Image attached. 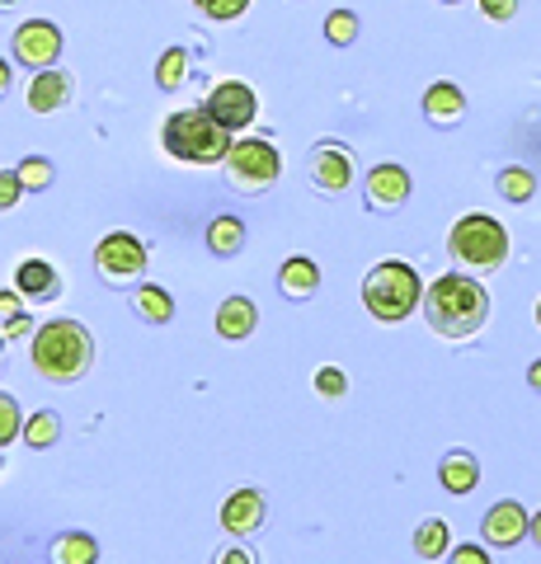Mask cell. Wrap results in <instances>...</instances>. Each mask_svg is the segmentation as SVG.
Listing matches in <instances>:
<instances>
[{
  "label": "cell",
  "instance_id": "1",
  "mask_svg": "<svg viewBox=\"0 0 541 564\" xmlns=\"http://www.w3.org/2000/svg\"><path fill=\"white\" fill-rule=\"evenodd\" d=\"M424 315H429V329L443 334V339H470L490 321V292L466 273H443L429 282Z\"/></svg>",
  "mask_w": 541,
  "mask_h": 564
},
{
  "label": "cell",
  "instance_id": "2",
  "mask_svg": "<svg viewBox=\"0 0 541 564\" xmlns=\"http://www.w3.org/2000/svg\"><path fill=\"white\" fill-rule=\"evenodd\" d=\"M90 358H95V339L80 321H47L33 334V367L57 386L80 381L90 372Z\"/></svg>",
  "mask_w": 541,
  "mask_h": 564
},
{
  "label": "cell",
  "instance_id": "3",
  "mask_svg": "<svg viewBox=\"0 0 541 564\" xmlns=\"http://www.w3.org/2000/svg\"><path fill=\"white\" fill-rule=\"evenodd\" d=\"M161 147H165V155H174V161L221 165L226 151H231V128H221L207 109H180V113L165 118Z\"/></svg>",
  "mask_w": 541,
  "mask_h": 564
},
{
  "label": "cell",
  "instance_id": "4",
  "mask_svg": "<svg viewBox=\"0 0 541 564\" xmlns=\"http://www.w3.org/2000/svg\"><path fill=\"white\" fill-rule=\"evenodd\" d=\"M363 306H368L372 321L400 325V321L414 315V306H424V282H419V273L410 269V263L387 259L363 278Z\"/></svg>",
  "mask_w": 541,
  "mask_h": 564
},
{
  "label": "cell",
  "instance_id": "5",
  "mask_svg": "<svg viewBox=\"0 0 541 564\" xmlns=\"http://www.w3.org/2000/svg\"><path fill=\"white\" fill-rule=\"evenodd\" d=\"M447 250H452L457 263H466V269L495 273L499 263L509 259V231H504L495 217H485V212H466V217L452 226Z\"/></svg>",
  "mask_w": 541,
  "mask_h": 564
},
{
  "label": "cell",
  "instance_id": "6",
  "mask_svg": "<svg viewBox=\"0 0 541 564\" xmlns=\"http://www.w3.org/2000/svg\"><path fill=\"white\" fill-rule=\"evenodd\" d=\"M221 170L236 193H264L278 174H283V155H278L269 137H240V141H231Z\"/></svg>",
  "mask_w": 541,
  "mask_h": 564
},
{
  "label": "cell",
  "instance_id": "7",
  "mask_svg": "<svg viewBox=\"0 0 541 564\" xmlns=\"http://www.w3.org/2000/svg\"><path fill=\"white\" fill-rule=\"evenodd\" d=\"M147 245L137 240L132 231H109L95 245V273L109 282V288H128L132 278L147 273Z\"/></svg>",
  "mask_w": 541,
  "mask_h": 564
},
{
  "label": "cell",
  "instance_id": "8",
  "mask_svg": "<svg viewBox=\"0 0 541 564\" xmlns=\"http://www.w3.org/2000/svg\"><path fill=\"white\" fill-rule=\"evenodd\" d=\"M62 24H52V20H24L20 29H14V39H10V57L29 66V70H47V66H57L62 57Z\"/></svg>",
  "mask_w": 541,
  "mask_h": 564
},
{
  "label": "cell",
  "instance_id": "9",
  "mask_svg": "<svg viewBox=\"0 0 541 564\" xmlns=\"http://www.w3.org/2000/svg\"><path fill=\"white\" fill-rule=\"evenodd\" d=\"M306 180L316 193H344L348 184H354V151L339 147V141H321V147H311L306 155Z\"/></svg>",
  "mask_w": 541,
  "mask_h": 564
},
{
  "label": "cell",
  "instance_id": "10",
  "mask_svg": "<svg viewBox=\"0 0 541 564\" xmlns=\"http://www.w3.org/2000/svg\"><path fill=\"white\" fill-rule=\"evenodd\" d=\"M203 109L213 113L221 128L240 132V128H250V122L259 118V95H255V85H246V80H221L217 90L207 95Z\"/></svg>",
  "mask_w": 541,
  "mask_h": 564
},
{
  "label": "cell",
  "instance_id": "11",
  "mask_svg": "<svg viewBox=\"0 0 541 564\" xmlns=\"http://www.w3.org/2000/svg\"><path fill=\"white\" fill-rule=\"evenodd\" d=\"M410 188H414L410 170L396 165V161H387V165L368 170V188H363V203H368L372 212H396V207H405Z\"/></svg>",
  "mask_w": 541,
  "mask_h": 564
},
{
  "label": "cell",
  "instance_id": "12",
  "mask_svg": "<svg viewBox=\"0 0 541 564\" xmlns=\"http://www.w3.org/2000/svg\"><path fill=\"white\" fill-rule=\"evenodd\" d=\"M528 527H532L528 508H522L518 499H499L490 513H485L480 536H485V545H499V551H509V545H518L522 536H528Z\"/></svg>",
  "mask_w": 541,
  "mask_h": 564
},
{
  "label": "cell",
  "instance_id": "13",
  "mask_svg": "<svg viewBox=\"0 0 541 564\" xmlns=\"http://www.w3.org/2000/svg\"><path fill=\"white\" fill-rule=\"evenodd\" d=\"M72 90H76V80L66 76V70L57 66H47V70H33V80H29V113H57L72 104Z\"/></svg>",
  "mask_w": 541,
  "mask_h": 564
},
{
  "label": "cell",
  "instance_id": "14",
  "mask_svg": "<svg viewBox=\"0 0 541 564\" xmlns=\"http://www.w3.org/2000/svg\"><path fill=\"white\" fill-rule=\"evenodd\" d=\"M264 513H269L264 494L259 489H236L231 499H226V508H221V527L231 536H255L259 527H264Z\"/></svg>",
  "mask_w": 541,
  "mask_h": 564
},
{
  "label": "cell",
  "instance_id": "15",
  "mask_svg": "<svg viewBox=\"0 0 541 564\" xmlns=\"http://www.w3.org/2000/svg\"><path fill=\"white\" fill-rule=\"evenodd\" d=\"M424 118L433 122V128H457V122L466 118V95L457 80H433L424 90Z\"/></svg>",
  "mask_w": 541,
  "mask_h": 564
},
{
  "label": "cell",
  "instance_id": "16",
  "mask_svg": "<svg viewBox=\"0 0 541 564\" xmlns=\"http://www.w3.org/2000/svg\"><path fill=\"white\" fill-rule=\"evenodd\" d=\"M14 292H24V302H52L62 292V278L47 259H24L14 269Z\"/></svg>",
  "mask_w": 541,
  "mask_h": 564
},
{
  "label": "cell",
  "instance_id": "17",
  "mask_svg": "<svg viewBox=\"0 0 541 564\" xmlns=\"http://www.w3.org/2000/svg\"><path fill=\"white\" fill-rule=\"evenodd\" d=\"M255 325H259V306L250 302V296H226V302L217 306V334L221 339L240 344V339L255 334Z\"/></svg>",
  "mask_w": 541,
  "mask_h": 564
},
{
  "label": "cell",
  "instance_id": "18",
  "mask_svg": "<svg viewBox=\"0 0 541 564\" xmlns=\"http://www.w3.org/2000/svg\"><path fill=\"white\" fill-rule=\"evenodd\" d=\"M316 288H321V269L311 259H302V254H292L283 269H278V292H283L288 302H306Z\"/></svg>",
  "mask_w": 541,
  "mask_h": 564
},
{
  "label": "cell",
  "instance_id": "19",
  "mask_svg": "<svg viewBox=\"0 0 541 564\" xmlns=\"http://www.w3.org/2000/svg\"><path fill=\"white\" fill-rule=\"evenodd\" d=\"M439 480H443L447 494H457V499H462V494H470L480 485V462L470 452H447L443 466H439Z\"/></svg>",
  "mask_w": 541,
  "mask_h": 564
},
{
  "label": "cell",
  "instance_id": "20",
  "mask_svg": "<svg viewBox=\"0 0 541 564\" xmlns=\"http://www.w3.org/2000/svg\"><path fill=\"white\" fill-rule=\"evenodd\" d=\"M132 311L142 315L147 325H165V321H174V296L165 288H155V282H142V288L132 292Z\"/></svg>",
  "mask_w": 541,
  "mask_h": 564
},
{
  "label": "cell",
  "instance_id": "21",
  "mask_svg": "<svg viewBox=\"0 0 541 564\" xmlns=\"http://www.w3.org/2000/svg\"><path fill=\"white\" fill-rule=\"evenodd\" d=\"M99 560V541L90 532H62L52 541V564H95Z\"/></svg>",
  "mask_w": 541,
  "mask_h": 564
},
{
  "label": "cell",
  "instance_id": "22",
  "mask_svg": "<svg viewBox=\"0 0 541 564\" xmlns=\"http://www.w3.org/2000/svg\"><path fill=\"white\" fill-rule=\"evenodd\" d=\"M240 245H246V221L240 217H217L213 226H207V250H213L217 259H231Z\"/></svg>",
  "mask_w": 541,
  "mask_h": 564
},
{
  "label": "cell",
  "instance_id": "23",
  "mask_svg": "<svg viewBox=\"0 0 541 564\" xmlns=\"http://www.w3.org/2000/svg\"><path fill=\"white\" fill-rule=\"evenodd\" d=\"M447 545H452V532H447L443 518H429V522L414 527V555L419 560H443Z\"/></svg>",
  "mask_w": 541,
  "mask_h": 564
},
{
  "label": "cell",
  "instance_id": "24",
  "mask_svg": "<svg viewBox=\"0 0 541 564\" xmlns=\"http://www.w3.org/2000/svg\"><path fill=\"white\" fill-rule=\"evenodd\" d=\"M495 188H499V198H504V203H528L532 193H537V174H532V170H522V165H509V170H499Z\"/></svg>",
  "mask_w": 541,
  "mask_h": 564
},
{
  "label": "cell",
  "instance_id": "25",
  "mask_svg": "<svg viewBox=\"0 0 541 564\" xmlns=\"http://www.w3.org/2000/svg\"><path fill=\"white\" fill-rule=\"evenodd\" d=\"M184 80H188V52L184 47H165L161 62H155V85H161V90H180Z\"/></svg>",
  "mask_w": 541,
  "mask_h": 564
},
{
  "label": "cell",
  "instance_id": "26",
  "mask_svg": "<svg viewBox=\"0 0 541 564\" xmlns=\"http://www.w3.org/2000/svg\"><path fill=\"white\" fill-rule=\"evenodd\" d=\"M62 437V419L52 414V410H39V414H29V423H24V443L33 447V452H43V447H52Z\"/></svg>",
  "mask_w": 541,
  "mask_h": 564
},
{
  "label": "cell",
  "instance_id": "27",
  "mask_svg": "<svg viewBox=\"0 0 541 564\" xmlns=\"http://www.w3.org/2000/svg\"><path fill=\"white\" fill-rule=\"evenodd\" d=\"M325 43H329V47L358 43V14H354V10H329V14H325Z\"/></svg>",
  "mask_w": 541,
  "mask_h": 564
},
{
  "label": "cell",
  "instance_id": "28",
  "mask_svg": "<svg viewBox=\"0 0 541 564\" xmlns=\"http://www.w3.org/2000/svg\"><path fill=\"white\" fill-rule=\"evenodd\" d=\"M14 170H20V180H24L29 193H43L52 184V161H47V155H24Z\"/></svg>",
  "mask_w": 541,
  "mask_h": 564
},
{
  "label": "cell",
  "instance_id": "29",
  "mask_svg": "<svg viewBox=\"0 0 541 564\" xmlns=\"http://www.w3.org/2000/svg\"><path fill=\"white\" fill-rule=\"evenodd\" d=\"M14 437H24L20 404H14V395H6V391H0V447H10Z\"/></svg>",
  "mask_w": 541,
  "mask_h": 564
},
{
  "label": "cell",
  "instance_id": "30",
  "mask_svg": "<svg viewBox=\"0 0 541 564\" xmlns=\"http://www.w3.org/2000/svg\"><path fill=\"white\" fill-rule=\"evenodd\" d=\"M194 6L207 14V20H217V24H231V20H240V14L250 10V0H194Z\"/></svg>",
  "mask_w": 541,
  "mask_h": 564
},
{
  "label": "cell",
  "instance_id": "31",
  "mask_svg": "<svg viewBox=\"0 0 541 564\" xmlns=\"http://www.w3.org/2000/svg\"><path fill=\"white\" fill-rule=\"evenodd\" d=\"M24 180H20V170H0V212H10V207H20L24 198Z\"/></svg>",
  "mask_w": 541,
  "mask_h": 564
},
{
  "label": "cell",
  "instance_id": "32",
  "mask_svg": "<svg viewBox=\"0 0 541 564\" xmlns=\"http://www.w3.org/2000/svg\"><path fill=\"white\" fill-rule=\"evenodd\" d=\"M316 391H321L325 400H344L348 377L339 372V367H321V372H316Z\"/></svg>",
  "mask_w": 541,
  "mask_h": 564
},
{
  "label": "cell",
  "instance_id": "33",
  "mask_svg": "<svg viewBox=\"0 0 541 564\" xmlns=\"http://www.w3.org/2000/svg\"><path fill=\"white\" fill-rule=\"evenodd\" d=\"M518 6L522 0H480V14L490 24H509V20H518Z\"/></svg>",
  "mask_w": 541,
  "mask_h": 564
},
{
  "label": "cell",
  "instance_id": "34",
  "mask_svg": "<svg viewBox=\"0 0 541 564\" xmlns=\"http://www.w3.org/2000/svg\"><path fill=\"white\" fill-rule=\"evenodd\" d=\"M24 315V292H0V329Z\"/></svg>",
  "mask_w": 541,
  "mask_h": 564
},
{
  "label": "cell",
  "instance_id": "35",
  "mask_svg": "<svg viewBox=\"0 0 541 564\" xmlns=\"http://www.w3.org/2000/svg\"><path fill=\"white\" fill-rule=\"evenodd\" d=\"M447 564H490V551L485 545H457Z\"/></svg>",
  "mask_w": 541,
  "mask_h": 564
},
{
  "label": "cell",
  "instance_id": "36",
  "mask_svg": "<svg viewBox=\"0 0 541 564\" xmlns=\"http://www.w3.org/2000/svg\"><path fill=\"white\" fill-rule=\"evenodd\" d=\"M29 325H33V321H29V311H24L20 321H14V325H6L0 334H6V339H29Z\"/></svg>",
  "mask_w": 541,
  "mask_h": 564
},
{
  "label": "cell",
  "instance_id": "37",
  "mask_svg": "<svg viewBox=\"0 0 541 564\" xmlns=\"http://www.w3.org/2000/svg\"><path fill=\"white\" fill-rule=\"evenodd\" d=\"M221 564H255V560H250V551H240V545H231V551L221 555Z\"/></svg>",
  "mask_w": 541,
  "mask_h": 564
},
{
  "label": "cell",
  "instance_id": "38",
  "mask_svg": "<svg viewBox=\"0 0 541 564\" xmlns=\"http://www.w3.org/2000/svg\"><path fill=\"white\" fill-rule=\"evenodd\" d=\"M6 95H10V62L0 57V99H6Z\"/></svg>",
  "mask_w": 541,
  "mask_h": 564
},
{
  "label": "cell",
  "instance_id": "39",
  "mask_svg": "<svg viewBox=\"0 0 541 564\" xmlns=\"http://www.w3.org/2000/svg\"><path fill=\"white\" fill-rule=\"evenodd\" d=\"M528 386H532V391H537V395H541V358H537V362H532V367H528Z\"/></svg>",
  "mask_w": 541,
  "mask_h": 564
},
{
  "label": "cell",
  "instance_id": "40",
  "mask_svg": "<svg viewBox=\"0 0 541 564\" xmlns=\"http://www.w3.org/2000/svg\"><path fill=\"white\" fill-rule=\"evenodd\" d=\"M528 536H532V545H541V513H532V527H528Z\"/></svg>",
  "mask_w": 541,
  "mask_h": 564
},
{
  "label": "cell",
  "instance_id": "41",
  "mask_svg": "<svg viewBox=\"0 0 541 564\" xmlns=\"http://www.w3.org/2000/svg\"><path fill=\"white\" fill-rule=\"evenodd\" d=\"M0 367H6V334H0Z\"/></svg>",
  "mask_w": 541,
  "mask_h": 564
},
{
  "label": "cell",
  "instance_id": "42",
  "mask_svg": "<svg viewBox=\"0 0 541 564\" xmlns=\"http://www.w3.org/2000/svg\"><path fill=\"white\" fill-rule=\"evenodd\" d=\"M443 6H462V0H443Z\"/></svg>",
  "mask_w": 541,
  "mask_h": 564
},
{
  "label": "cell",
  "instance_id": "43",
  "mask_svg": "<svg viewBox=\"0 0 541 564\" xmlns=\"http://www.w3.org/2000/svg\"><path fill=\"white\" fill-rule=\"evenodd\" d=\"M537 325H541V302H537Z\"/></svg>",
  "mask_w": 541,
  "mask_h": 564
},
{
  "label": "cell",
  "instance_id": "44",
  "mask_svg": "<svg viewBox=\"0 0 541 564\" xmlns=\"http://www.w3.org/2000/svg\"><path fill=\"white\" fill-rule=\"evenodd\" d=\"M0 6H14V0H0Z\"/></svg>",
  "mask_w": 541,
  "mask_h": 564
}]
</instances>
